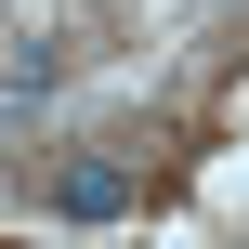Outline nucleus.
<instances>
[{
  "label": "nucleus",
  "mask_w": 249,
  "mask_h": 249,
  "mask_svg": "<svg viewBox=\"0 0 249 249\" xmlns=\"http://www.w3.org/2000/svg\"><path fill=\"white\" fill-rule=\"evenodd\" d=\"M131 197H144V184H131V158H118V144L53 158V210H66V223H131Z\"/></svg>",
  "instance_id": "obj_1"
}]
</instances>
